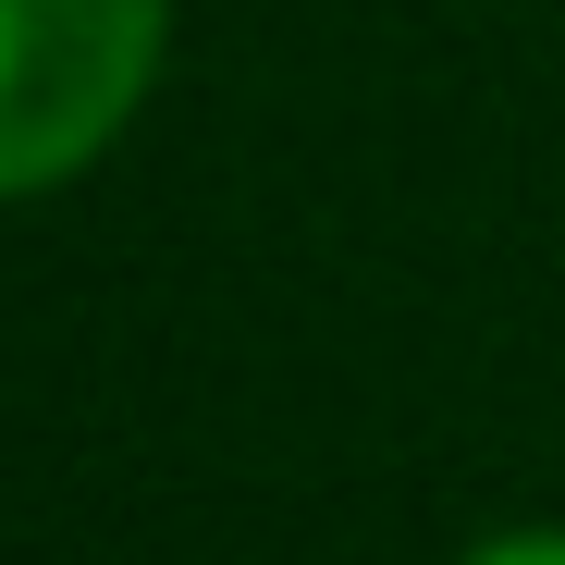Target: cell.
Wrapping results in <instances>:
<instances>
[{
	"label": "cell",
	"instance_id": "7a4b0ae2",
	"mask_svg": "<svg viewBox=\"0 0 565 565\" xmlns=\"http://www.w3.org/2000/svg\"><path fill=\"white\" fill-rule=\"evenodd\" d=\"M455 565H565V529H492V541H467Z\"/></svg>",
	"mask_w": 565,
	"mask_h": 565
},
{
	"label": "cell",
	"instance_id": "6da1fadb",
	"mask_svg": "<svg viewBox=\"0 0 565 565\" xmlns=\"http://www.w3.org/2000/svg\"><path fill=\"white\" fill-rule=\"evenodd\" d=\"M172 38V0H0V198L74 184L99 160Z\"/></svg>",
	"mask_w": 565,
	"mask_h": 565
}]
</instances>
